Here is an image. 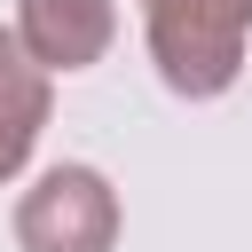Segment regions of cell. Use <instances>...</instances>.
<instances>
[{
    "mask_svg": "<svg viewBox=\"0 0 252 252\" xmlns=\"http://www.w3.org/2000/svg\"><path fill=\"white\" fill-rule=\"evenodd\" d=\"M142 32H150L158 79L189 102H213L244 71L252 0H142Z\"/></svg>",
    "mask_w": 252,
    "mask_h": 252,
    "instance_id": "1",
    "label": "cell"
},
{
    "mask_svg": "<svg viewBox=\"0 0 252 252\" xmlns=\"http://www.w3.org/2000/svg\"><path fill=\"white\" fill-rule=\"evenodd\" d=\"M16 244L24 252H110L118 244V189L94 165H47L16 197Z\"/></svg>",
    "mask_w": 252,
    "mask_h": 252,
    "instance_id": "2",
    "label": "cell"
},
{
    "mask_svg": "<svg viewBox=\"0 0 252 252\" xmlns=\"http://www.w3.org/2000/svg\"><path fill=\"white\" fill-rule=\"evenodd\" d=\"M16 39L47 79L55 71H87V63L110 55L118 8L110 0H16Z\"/></svg>",
    "mask_w": 252,
    "mask_h": 252,
    "instance_id": "3",
    "label": "cell"
},
{
    "mask_svg": "<svg viewBox=\"0 0 252 252\" xmlns=\"http://www.w3.org/2000/svg\"><path fill=\"white\" fill-rule=\"evenodd\" d=\"M47 110H55V87H47V71L24 55L16 24H0V181H16V173L32 165Z\"/></svg>",
    "mask_w": 252,
    "mask_h": 252,
    "instance_id": "4",
    "label": "cell"
}]
</instances>
